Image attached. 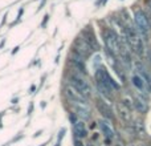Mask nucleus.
I'll list each match as a JSON object with an SVG mask.
<instances>
[{"label": "nucleus", "mask_w": 151, "mask_h": 146, "mask_svg": "<svg viewBox=\"0 0 151 146\" xmlns=\"http://www.w3.org/2000/svg\"><path fill=\"white\" fill-rule=\"evenodd\" d=\"M126 29H127V44L130 47V49H133L138 56H142L145 47H143V39L139 35L138 28L134 25H127Z\"/></svg>", "instance_id": "obj_1"}, {"label": "nucleus", "mask_w": 151, "mask_h": 146, "mask_svg": "<svg viewBox=\"0 0 151 146\" xmlns=\"http://www.w3.org/2000/svg\"><path fill=\"white\" fill-rule=\"evenodd\" d=\"M69 84L73 85L82 96L86 97V98H90L91 97V86H90V84L88 82V80L83 77L82 73H78V72L73 71L70 73V76H69Z\"/></svg>", "instance_id": "obj_2"}, {"label": "nucleus", "mask_w": 151, "mask_h": 146, "mask_svg": "<svg viewBox=\"0 0 151 146\" xmlns=\"http://www.w3.org/2000/svg\"><path fill=\"white\" fill-rule=\"evenodd\" d=\"M134 20H135V25L138 28L139 35L143 39V41H147V36H149V32L151 29V23L149 17H147L146 13L142 9H137L135 15H134Z\"/></svg>", "instance_id": "obj_3"}, {"label": "nucleus", "mask_w": 151, "mask_h": 146, "mask_svg": "<svg viewBox=\"0 0 151 146\" xmlns=\"http://www.w3.org/2000/svg\"><path fill=\"white\" fill-rule=\"evenodd\" d=\"M104 41H105V45H106V49L109 52H111L114 56H119L121 40L113 29H106L104 32Z\"/></svg>", "instance_id": "obj_4"}, {"label": "nucleus", "mask_w": 151, "mask_h": 146, "mask_svg": "<svg viewBox=\"0 0 151 146\" xmlns=\"http://www.w3.org/2000/svg\"><path fill=\"white\" fill-rule=\"evenodd\" d=\"M72 51H74V52L77 53L78 56H81L83 60H86L88 57H90L91 53H93V48L88 44V41H86L82 36H78L77 39L74 40Z\"/></svg>", "instance_id": "obj_5"}, {"label": "nucleus", "mask_w": 151, "mask_h": 146, "mask_svg": "<svg viewBox=\"0 0 151 146\" xmlns=\"http://www.w3.org/2000/svg\"><path fill=\"white\" fill-rule=\"evenodd\" d=\"M74 114L82 121H88L91 117V109L88 102H70Z\"/></svg>", "instance_id": "obj_6"}, {"label": "nucleus", "mask_w": 151, "mask_h": 146, "mask_svg": "<svg viewBox=\"0 0 151 146\" xmlns=\"http://www.w3.org/2000/svg\"><path fill=\"white\" fill-rule=\"evenodd\" d=\"M96 106L98 109V112L101 113V116L107 121H114V113H113L111 106L109 105V102H106L104 98H97Z\"/></svg>", "instance_id": "obj_7"}, {"label": "nucleus", "mask_w": 151, "mask_h": 146, "mask_svg": "<svg viewBox=\"0 0 151 146\" xmlns=\"http://www.w3.org/2000/svg\"><path fill=\"white\" fill-rule=\"evenodd\" d=\"M64 90H65L66 98H68L70 102H88V98H86L85 96H82V94H81L73 85H70V84H68Z\"/></svg>", "instance_id": "obj_8"}, {"label": "nucleus", "mask_w": 151, "mask_h": 146, "mask_svg": "<svg viewBox=\"0 0 151 146\" xmlns=\"http://www.w3.org/2000/svg\"><path fill=\"white\" fill-rule=\"evenodd\" d=\"M117 113L119 116V118L125 124L133 122V113H131V108H129L127 105H125L122 101L117 102Z\"/></svg>", "instance_id": "obj_9"}, {"label": "nucleus", "mask_w": 151, "mask_h": 146, "mask_svg": "<svg viewBox=\"0 0 151 146\" xmlns=\"http://www.w3.org/2000/svg\"><path fill=\"white\" fill-rule=\"evenodd\" d=\"M134 108L139 113H146L149 110V97L146 96V92H139V96L134 98Z\"/></svg>", "instance_id": "obj_10"}, {"label": "nucleus", "mask_w": 151, "mask_h": 146, "mask_svg": "<svg viewBox=\"0 0 151 146\" xmlns=\"http://www.w3.org/2000/svg\"><path fill=\"white\" fill-rule=\"evenodd\" d=\"M98 126L99 129H101L102 134L105 136V138L109 141V139H113L114 138V129H113L111 124H110V121L105 120V118H101V120L98 121Z\"/></svg>", "instance_id": "obj_11"}, {"label": "nucleus", "mask_w": 151, "mask_h": 146, "mask_svg": "<svg viewBox=\"0 0 151 146\" xmlns=\"http://www.w3.org/2000/svg\"><path fill=\"white\" fill-rule=\"evenodd\" d=\"M82 37L88 41V44L93 48V51H98L99 49L98 40L96 39V35H94L93 29H91L90 27H86V28L82 31Z\"/></svg>", "instance_id": "obj_12"}, {"label": "nucleus", "mask_w": 151, "mask_h": 146, "mask_svg": "<svg viewBox=\"0 0 151 146\" xmlns=\"http://www.w3.org/2000/svg\"><path fill=\"white\" fill-rule=\"evenodd\" d=\"M73 133H74V138H80L83 139L88 136V129H86L85 121L82 120H77L73 124Z\"/></svg>", "instance_id": "obj_13"}, {"label": "nucleus", "mask_w": 151, "mask_h": 146, "mask_svg": "<svg viewBox=\"0 0 151 146\" xmlns=\"http://www.w3.org/2000/svg\"><path fill=\"white\" fill-rule=\"evenodd\" d=\"M133 129H134V132H135V134H138V136H142V137L146 136V130H145L143 121H141V120L133 121Z\"/></svg>", "instance_id": "obj_14"}, {"label": "nucleus", "mask_w": 151, "mask_h": 146, "mask_svg": "<svg viewBox=\"0 0 151 146\" xmlns=\"http://www.w3.org/2000/svg\"><path fill=\"white\" fill-rule=\"evenodd\" d=\"M133 84L137 86V89L138 90H141V92H145V90H147V86H146V82L143 81V78L141 77V76H134L133 77Z\"/></svg>", "instance_id": "obj_15"}, {"label": "nucleus", "mask_w": 151, "mask_h": 146, "mask_svg": "<svg viewBox=\"0 0 151 146\" xmlns=\"http://www.w3.org/2000/svg\"><path fill=\"white\" fill-rule=\"evenodd\" d=\"M65 133H66V129H65V128H61L60 132H58V136H57V142H60V144H61V139L64 138Z\"/></svg>", "instance_id": "obj_16"}, {"label": "nucleus", "mask_w": 151, "mask_h": 146, "mask_svg": "<svg viewBox=\"0 0 151 146\" xmlns=\"http://www.w3.org/2000/svg\"><path fill=\"white\" fill-rule=\"evenodd\" d=\"M74 146H86V145L83 144L82 139H80V138H74Z\"/></svg>", "instance_id": "obj_17"}, {"label": "nucleus", "mask_w": 151, "mask_h": 146, "mask_svg": "<svg viewBox=\"0 0 151 146\" xmlns=\"http://www.w3.org/2000/svg\"><path fill=\"white\" fill-rule=\"evenodd\" d=\"M48 20H49V16H48V15H45L44 20H42V23H41V28H45V27H47V23H48Z\"/></svg>", "instance_id": "obj_18"}, {"label": "nucleus", "mask_w": 151, "mask_h": 146, "mask_svg": "<svg viewBox=\"0 0 151 146\" xmlns=\"http://www.w3.org/2000/svg\"><path fill=\"white\" fill-rule=\"evenodd\" d=\"M32 112H33V102H31L28 106V114H32Z\"/></svg>", "instance_id": "obj_19"}, {"label": "nucleus", "mask_w": 151, "mask_h": 146, "mask_svg": "<svg viewBox=\"0 0 151 146\" xmlns=\"http://www.w3.org/2000/svg\"><path fill=\"white\" fill-rule=\"evenodd\" d=\"M105 3H106V0H98V1H97V5H102V4H105Z\"/></svg>", "instance_id": "obj_20"}, {"label": "nucleus", "mask_w": 151, "mask_h": 146, "mask_svg": "<svg viewBox=\"0 0 151 146\" xmlns=\"http://www.w3.org/2000/svg\"><path fill=\"white\" fill-rule=\"evenodd\" d=\"M35 89H36V86L32 85V86H31V89H29V93H35Z\"/></svg>", "instance_id": "obj_21"}, {"label": "nucleus", "mask_w": 151, "mask_h": 146, "mask_svg": "<svg viewBox=\"0 0 151 146\" xmlns=\"http://www.w3.org/2000/svg\"><path fill=\"white\" fill-rule=\"evenodd\" d=\"M40 134H42V130H39V132H37V133H36V134H35V136H33V137H35V138H36V137H39V136H40Z\"/></svg>", "instance_id": "obj_22"}, {"label": "nucleus", "mask_w": 151, "mask_h": 146, "mask_svg": "<svg viewBox=\"0 0 151 146\" xmlns=\"http://www.w3.org/2000/svg\"><path fill=\"white\" fill-rule=\"evenodd\" d=\"M19 49H20V48H19V47H16L15 49L12 51V55H15V53H17V51H19Z\"/></svg>", "instance_id": "obj_23"}, {"label": "nucleus", "mask_w": 151, "mask_h": 146, "mask_svg": "<svg viewBox=\"0 0 151 146\" xmlns=\"http://www.w3.org/2000/svg\"><path fill=\"white\" fill-rule=\"evenodd\" d=\"M4 44H5V40H3V41H1V44H0V49H1V48L4 47Z\"/></svg>", "instance_id": "obj_24"}, {"label": "nucleus", "mask_w": 151, "mask_h": 146, "mask_svg": "<svg viewBox=\"0 0 151 146\" xmlns=\"http://www.w3.org/2000/svg\"><path fill=\"white\" fill-rule=\"evenodd\" d=\"M141 146H146V145H141Z\"/></svg>", "instance_id": "obj_25"}, {"label": "nucleus", "mask_w": 151, "mask_h": 146, "mask_svg": "<svg viewBox=\"0 0 151 146\" xmlns=\"http://www.w3.org/2000/svg\"><path fill=\"white\" fill-rule=\"evenodd\" d=\"M115 146H121V145H115Z\"/></svg>", "instance_id": "obj_26"}, {"label": "nucleus", "mask_w": 151, "mask_h": 146, "mask_svg": "<svg viewBox=\"0 0 151 146\" xmlns=\"http://www.w3.org/2000/svg\"><path fill=\"white\" fill-rule=\"evenodd\" d=\"M41 146H45V145H41Z\"/></svg>", "instance_id": "obj_27"}]
</instances>
